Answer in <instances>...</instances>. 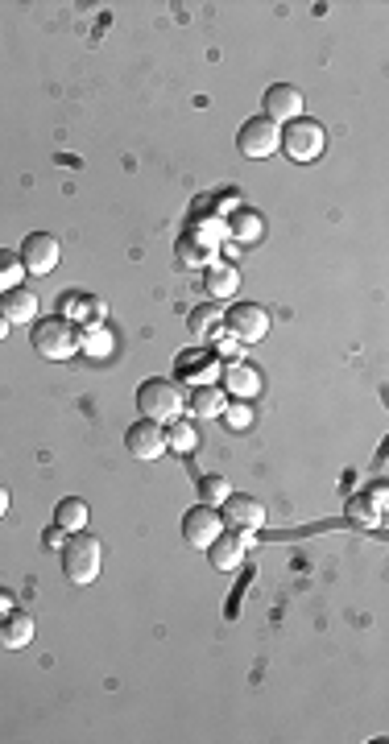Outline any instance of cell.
Masks as SVG:
<instances>
[{
  "instance_id": "cell-20",
  "label": "cell",
  "mask_w": 389,
  "mask_h": 744,
  "mask_svg": "<svg viewBox=\"0 0 389 744\" xmlns=\"http://www.w3.org/2000/svg\"><path fill=\"white\" fill-rule=\"evenodd\" d=\"M212 253H216V248L207 240H195V232H183L178 244H174L178 265H187V269H207V265H212Z\"/></svg>"
},
{
  "instance_id": "cell-15",
  "label": "cell",
  "mask_w": 389,
  "mask_h": 744,
  "mask_svg": "<svg viewBox=\"0 0 389 744\" xmlns=\"http://www.w3.org/2000/svg\"><path fill=\"white\" fill-rule=\"evenodd\" d=\"M257 389H261V372L253 364H241V360L224 364V393L249 401V397H257Z\"/></svg>"
},
{
  "instance_id": "cell-13",
  "label": "cell",
  "mask_w": 389,
  "mask_h": 744,
  "mask_svg": "<svg viewBox=\"0 0 389 744\" xmlns=\"http://www.w3.org/2000/svg\"><path fill=\"white\" fill-rule=\"evenodd\" d=\"M224 406H228V393H224L220 385H191V393L183 397V410H187L191 418H199V422L220 418Z\"/></svg>"
},
{
  "instance_id": "cell-28",
  "label": "cell",
  "mask_w": 389,
  "mask_h": 744,
  "mask_svg": "<svg viewBox=\"0 0 389 744\" xmlns=\"http://www.w3.org/2000/svg\"><path fill=\"white\" fill-rule=\"evenodd\" d=\"M212 344H216V348H220V356H224V360H228V364H232V360H236V356H241V348H245V344H241V339H232V335H224V331H220V335H216V339H212Z\"/></svg>"
},
{
  "instance_id": "cell-7",
  "label": "cell",
  "mask_w": 389,
  "mask_h": 744,
  "mask_svg": "<svg viewBox=\"0 0 389 744\" xmlns=\"http://www.w3.org/2000/svg\"><path fill=\"white\" fill-rule=\"evenodd\" d=\"M21 265L25 273H34V277H50L58 269V257H63V248H58V240L50 232H29L21 240Z\"/></svg>"
},
{
  "instance_id": "cell-23",
  "label": "cell",
  "mask_w": 389,
  "mask_h": 744,
  "mask_svg": "<svg viewBox=\"0 0 389 744\" xmlns=\"http://www.w3.org/2000/svg\"><path fill=\"white\" fill-rule=\"evenodd\" d=\"M216 368H220V364H216L212 356H203V360L183 356V360H178V372H183V381H191V385H212Z\"/></svg>"
},
{
  "instance_id": "cell-25",
  "label": "cell",
  "mask_w": 389,
  "mask_h": 744,
  "mask_svg": "<svg viewBox=\"0 0 389 744\" xmlns=\"http://www.w3.org/2000/svg\"><path fill=\"white\" fill-rule=\"evenodd\" d=\"M21 277H25V265L17 253H9V248H0V294L21 286Z\"/></svg>"
},
{
  "instance_id": "cell-12",
  "label": "cell",
  "mask_w": 389,
  "mask_h": 744,
  "mask_svg": "<svg viewBox=\"0 0 389 744\" xmlns=\"http://www.w3.org/2000/svg\"><path fill=\"white\" fill-rule=\"evenodd\" d=\"M249 542H253V534H245V530H228V534L212 538V546H207V563H212V571H236L245 563Z\"/></svg>"
},
{
  "instance_id": "cell-9",
  "label": "cell",
  "mask_w": 389,
  "mask_h": 744,
  "mask_svg": "<svg viewBox=\"0 0 389 744\" xmlns=\"http://www.w3.org/2000/svg\"><path fill=\"white\" fill-rule=\"evenodd\" d=\"M303 91H298L294 83H274V87H265V100H261V116L265 120H274L278 124V129H282V124H290V120H298V116H303Z\"/></svg>"
},
{
  "instance_id": "cell-31",
  "label": "cell",
  "mask_w": 389,
  "mask_h": 744,
  "mask_svg": "<svg viewBox=\"0 0 389 744\" xmlns=\"http://www.w3.org/2000/svg\"><path fill=\"white\" fill-rule=\"evenodd\" d=\"M17 608V600H13V592H5V587H0V616H9Z\"/></svg>"
},
{
  "instance_id": "cell-24",
  "label": "cell",
  "mask_w": 389,
  "mask_h": 744,
  "mask_svg": "<svg viewBox=\"0 0 389 744\" xmlns=\"http://www.w3.org/2000/svg\"><path fill=\"white\" fill-rule=\"evenodd\" d=\"M195 426H191V418H174V422H166V443H170V451H195Z\"/></svg>"
},
{
  "instance_id": "cell-17",
  "label": "cell",
  "mask_w": 389,
  "mask_h": 744,
  "mask_svg": "<svg viewBox=\"0 0 389 744\" xmlns=\"http://www.w3.org/2000/svg\"><path fill=\"white\" fill-rule=\"evenodd\" d=\"M187 327H191V335L199 339V344H212V339L224 331V306H216V302L195 306L187 315Z\"/></svg>"
},
{
  "instance_id": "cell-18",
  "label": "cell",
  "mask_w": 389,
  "mask_h": 744,
  "mask_svg": "<svg viewBox=\"0 0 389 744\" xmlns=\"http://www.w3.org/2000/svg\"><path fill=\"white\" fill-rule=\"evenodd\" d=\"M29 641H34V616L13 608L9 616H0V645L5 649H25Z\"/></svg>"
},
{
  "instance_id": "cell-29",
  "label": "cell",
  "mask_w": 389,
  "mask_h": 744,
  "mask_svg": "<svg viewBox=\"0 0 389 744\" xmlns=\"http://www.w3.org/2000/svg\"><path fill=\"white\" fill-rule=\"evenodd\" d=\"M348 517H352L356 525H377V517H373L369 509H365V496H356V501L348 505Z\"/></svg>"
},
{
  "instance_id": "cell-2",
  "label": "cell",
  "mask_w": 389,
  "mask_h": 744,
  "mask_svg": "<svg viewBox=\"0 0 389 744\" xmlns=\"http://www.w3.org/2000/svg\"><path fill=\"white\" fill-rule=\"evenodd\" d=\"M63 571H67V579L79 583V587L96 583L100 571H104V546H100V538L83 534V530L71 534L67 546H63Z\"/></svg>"
},
{
  "instance_id": "cell-21",
  "label": "cell",
  "mask_w": 389,
  "mask_h": 744,
  "mask_svg": "<svg viewBox=\"0 0 389 744\" xmlns=\"http://www.w3.org/2000/svg\"><path fill=\"white\" fill-rule=\"evenodd\" d=\"M54 525H63L67 534L87 530V501L83 496H63V501L54 505Z\"/></svg>"
},
{
  "instance_id": "cell-14",
  "label": "cell",
  "mask_w": 389,
  "mask_h": 744,
  "mask_svg": "<svg viewBox=\"0 0 389 744\" xmlns=\"http://www.w3.org/2000/svg\"><path fill=\"white\" fill-rule=\"evenodd\" d=\"M0 315H5L9 323H34L38 319V294L29 286H13L0 294Z\"/></svg>"
},
{
  "instance_id": "cell-33",
  "label": "cell",
  "mask_w": 389,
  "mask_h": 744,
  "mask_svg": "<svg viewBox=\"0 0 389 744\" xmlns=\"http://www.w3.org/2000/svg\"><path fill=\"white\" fill-rule=\"evenodd\" d=\"M9 327H13V323H9L5 315H0V339H5V335H9Z\"/></svg>"
},
{
  "instance_id": "cell-4",
  "label": "cell",
  "mask_w": 389,
  "mask_h": 744,
  "mask_svg": "<svg viewBox=\"0 0 389 744\" xmlns=\"http://www.w3.org/2000/svg\"><path fill=\"white\" fill-rule=\"evenodd\" d=\"M278 149L286 153L290 162H315L319 153L327 149V133H323V124H319V120L298 116V120H290L286 129H282Z\"/></svg>"
},
{
  "instance_id": "cell-1",
  "label": "cell",
  "mask_w": 389,
  "mask_h": 744,
  "mask_svg": "<svg viewBox=\"0 0 389 744\" xmlns=\"http://www.w3.org/2000/svg\"><path fill=\"white\" fill-rule=\"evenodd\" d=\"M137 410L149 418V422H174L183 418V389H178L170 377H149L137 385Z\"/></svg>"
},
{
  "instance_id": "cell-11",
  "label": "cell",
  "mask_w": 389,
  "mask_h": 744,
  "mask_svg": "<svg viewBox=\"0 0 389 744\" xmlns=\"http://www.w3.org/2000/svg\"><path fill=\"white\" fill-rule=\"evenodd\" d=\"M224 525L228 530H245V534H257L265 525V505L257 501V496H245V492H228L224 501Z\"/></svg>"
},
{
  "instance_id": "cell-22",
  "label": "cell",
  "mask_w": 389,
  "mask_h": 744,
  "mask_svg": "<svg viewBox=\"0 0 389 744\" xmlns=\"http://www.w3.org/2000/svg\"><path fill=\"white\" fill-rule=\"evenodd\" d=\"M79 352H87L92 360H100V356H112V331H108L104 323L87 327V331L79 335Z\"/></svg>"
},
{
  "instance_id": "cell-27",
  "label": "cell",
  "mask_w": 389,
  "mask_h": 744,
  "mask_svg": "<svg viewBox=\"0 0 389 744\" xmlns=\"http://www.w3.org/2000/svg\"><path fill=\"white\" fill-rule=\"evenodd\" d=\"M232 430H249L253 426V410L249 406H224V414H220Z\"/></svg>"
},
{
  "instance_id": "cell-30",
  "label": "cell",
  "mask_w": 389,
  "mask_h": 744,
  "mask_svg": "<svg viewBox=\"0 0 389 744\" xmlns=\"http://www.w3.org/2000/svg\"><path fill=\"white\" fill-rule=\"evenodd\" d=\"M42 538H46L50 550H63V546H67V530H63V525H50V530H46Z\"/></svg>"
},
{
  "instance_id": "cell-32",
  "label": "cell",
  "mask_w": 389,
  "mask_h": 744,
  "mask_svg": "<svg viewBox=\"0 0 389 744\" xmlns=\"http://www.w3.org/2000/svg\"><path fill=\"white\" fill-rule=\"evenodd\" d=\"M5 513H9V488L0 484V517H5Z\"/></svg>"
},
{
  "instance_id": "cell-19",
  "label": "cell",
  "mask_w": 389,
  "mask_h": 744,
  "mask_svg": "<svg viewBox=\"0 0 389 744\" xmlns=\"http://www.w3.org/2000/svg\"><path fill=\"white\" fill-rule=\"evenodd\" d=\"M228 236L241 240V244H257V240L265 236V220H261L253 207H236V211L228 215Z\"/></svg>"
},
{
  "instance_id": "cell-5",
  "label": "cell",
  "mask_w": 389,
  "mask_h": 744,
  "mask_svg": "<svg viewBox=\"0 0 389 744\" xmlns=\"http://www.w3.org/2000/svg\"><path fill=\"white\" fill-rule=\"evenodd\" d=\"M224 331L232 339H241V344H261V339L269 335V315H265V306L257 302H236L224 310Z\"/></svg>"
},
{
  "instance_id": "cell-3",
  "label": "cell",
  "mask_w": 389,
  "mask_h": 744,
  "mask_svg": "<svg viewBox=\"0 0 389 744\" xmlns=\"http://www.w3.org/2000/svg\"><path fill=\"white\" fill-rule=\"evenodd\" d=\"M34 352L42 360H71L79 352V327L63 315H54V319H38L34 323Z\"/></svg>"
},
{
  "instance_id": "cell-6",
  "label": "cell",
  "mask_w": 389,
  "mask_h": 744,
  "mask_svg": "<svg viewBox=\"0 0 389 744\" xmlns=\"http://www.w3.org/2000/svg\"><path fill=\"white\" fill-rule=\"evenodd\" d=\"M278 137H282V129L274 120L253 116V120L241 124V133H236V149H241L245 158H253V162H265L269 153H278Z\"/></svg>"
},
{
  "instance_id": "cell-10",
  "label": "cell",
  "mask_w": 389,
  "mask_h": 744,
  "mask_svg": "<svg viewBox=\"0 0 389 744\" xmlns=\"http://www.w3.org/2000/svg\"><path fill=\"white\" fill-rule=\"evenodd\" d=\"M220 534H224L220 509H212V505H191V509H187V517H183V538H187V546L207 550V546H212V538H220Z\"/></svg>"
},
{
  "instance_id": "cell-26",
  "label": "cell",
  "mask_w": 389,
  "mask_h": 744,
  "mask_svg": "<svg viewBox=\"0 0 389 744\" xmlns=\"http://www.w3.org/2000/svg\"><path fill=\"white\" fill-rule=\"evenodd\" d=\"M228 492H232V484L224 480V476H203L199 480V505H224L228 501Z\"/></svg>"
},
{
  "instance_id": "cell-8",
  "label": "cell",
  "mask_w": 389,
  "mask_h": 744,
  "mask_svg": "<svg viewBox=\"0 0 389 744\" xmlns=\"http://www.w3.org/2000/svg\"><path fill=\"white\" fill-rule=\"evenodd\" d=\"M125 447H129V455H133V459H141V463H154V459H162V455L170 451V443H166V426L149 422V418L133 422V426L125 430Z\"/></svg>"
},
{
  "instance_id": "cell-16",
  "label": "cell",
  "mask_w": 389,
  "mask_h": 744,
  "mask_svg": "<svg viewBox=\"0 0 389 744\" xmlns=\"http://www.w3.org/2000/svg\"><path fill=\"white\" fill-rule=\"evenodd\" d=\"M203 290L212 302H224L241 290V273H236V265H207L203 269Z\"/></svg>"
}]
</instances>
